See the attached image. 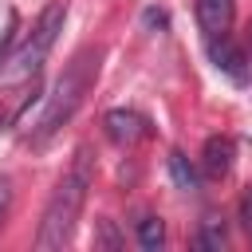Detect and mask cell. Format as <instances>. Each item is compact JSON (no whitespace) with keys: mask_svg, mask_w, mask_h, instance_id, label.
<instances>
[{"mask_svg":"<svg viewBox=\"0 0 252 252\" xmlns=\"http://www.w3.org/2000/svg\"><path fill=\"white\" fill-rule=\"evenodd\" d=\"M91 181H94V154L91 146H75V158L67 165V173L55 181L47 205H43V217H39V232H35V248L39 252H55L71 240L75 232V220L87 205V193H91Z\"/></svg>","mask_w":252,"mask_h":252,"instance_id":"1","label":"cell"},{"mask_svg":"<svg viewBox=\"0 0 252 252\" xmlns=\"http://www.w3.org/2000/svg\"><path fill=\"white\" fill-rule=\"evenodd\" d=\"M98 47L94 51H79L67 67H63V75L55 79V87H51V94H47V102H43V114H39V122H35V130H32V146L39 150V146H47L71 118H75V110L83 106V98H87V87H91V79H94V71H98Z\"/></svg>","mask_w":252,"mask_h":252,"instance_id":"2","label":"cell"},{"mask_svg":"<svg viewBox=\"0 0 252 252\" xmlns=\"http://www.w3.org/2000/svg\"><path fill=\"white\" fill-rule=\"evenodd\" d=\"M63 20H67V4L63 0H51L39 12L35 28L28 32V39L20 43V51L0 63V79H35L39 67H43V59H47V51L55 47V39L63 32Z\"/></svg>","mask_w":252,"mask_h":252,"instance_id":"3","label":"cell"},{"mask_svg":"<svg viewBox=\"0 0 252 252\" xmlns=\"http://www.w3.org/2000/svg\"><path fill=\"white\" fill-rule=\"evenodd\" d=\"M102 126H106V138H110V142H118V146H134L138 138H146V134H150V122H146L138 110H130V106L106 110Z\"/></svg>","mask_w":252,"mask_h":252,"instance_id":"4","label":"cell"},{"mask_svg":"<svg viewBox=\"0 0 252 252\" xmlns=\"http://www.w3.org/2000/svg\"><path fill=\"white\" fill-rule=\"evenodd\" d=\"M209 59L217 71H224L232 83H248V55L228 39V35H209Z\"/></svg>","mask_w":252,"mask_h":252,"instance_id":"5","label":"cell"},{"mask_svg":"<svg viewBox=\"0 0 252 252\" xmlns=\"http://www.w3.org/2000/svg\"><path fill=\"white\" fill-rule=\"evenodd\" d=\"M193 12L205 35H224L232 24V0H193Z\"/></svg>","mask_w":252,"mask_h":252,"instance_id":"6","label":"cell"},{"mask_svg":"<svg viewBox=\"0 0 252 252\" xmlns=\"http://www.w3.org/2000/svg\"><path fill=\"white\" fill-rule=\"evenodd\" d=\"M232 138H224V134H213L209 142H205V150H201V169H205V177H224L228 169H232Z\"/></svg>","mask_w":252,"mask_h":252,"instance_id":"7","label":"cell"},{"mask_svg":"<svg viewBox=\"0 0 252 252\" xmlns=\"http://www.w3.org/2000/svg\"><path fill=\"white\" fill-rule=\"evenodd\" d=\"M224 244H228L224 220H220V217H205L201 228H197V236H193V248H201V252H220Z\"/></svg>","mask_w":252,"mask_h":252,"instance_id":"8","label":"cell"},{"mask_svg":"<svg viewBox=\"0 0 252 252\" xmlns=\"http://www.w3.org/2000/svg\"><path fill=\"white\" fill-rule=\"evenodd\" d=\"M169 177H173V185H177L181 193H197V189H201V173L189 165V158H185L181 150L169 154Z\"/></svg>","mask_w":252,"mask_h":252,"instance_id":"9","label":"cell"},{"mask_svg":"<svg viewBox=\"0 0 252 252\" xmlns=\"http://www.w3.org/2000/svg\"><path fill=\"white\" fill-rule=\"evenodd\" d=\"M138 244H142L146 252H158V248L165 244V220H161V217H142V220H138Z\"/></svg>","mask_w":252,"mask_h":252,"instance_id":"10","label":"cell"},{"mask_svg":"<svg viewBox=\"0 0 252 252\" xmlns=\"http://www.w3.org/2000/svg\"><path fill=\"white\" fill-rule=\"evenodd\" d=\"M94 248H106V252H118V248H122V236H118L114 220H98V232H94Z\"/></svg>","mask_w":252,"mask_h":252,"instance_id":"11","label":"cell"},{"mask_svg":"<svg viewBox=\"0 0 252 252\" xmlns=\"http://www.w3.org/2000/svg\"><path fill=\"white\" fill-rule=\"evenodd\" d=\"M16 28H20V16L8 12V28H4V35H0V63L8 59V51H12V43H16Z\"/></svg>","mask_w":252,"mask_h":252,"instance_id":"12","label":"cell"},{"mask_svg":"<svg viewBox=\"0 0 252 252\" xmlns=\"http://www.w3.org/2000/svg\"><path fill=\"white\" fill-rule=\"evenodd\" d=\"M142 24H146L150 32H161V28L169 24V16H165L161 8H146V12H142Z\"/></svg>","mask_w":252,"mask_h":252,"instance_id":"13","label":"cell"},{"mask_svg":"<svg viewBox=\"0 0 252 252\" xmlns=\"http://www.w3.org/2000/svg\"><path fill=\"white\" fill-rule=\"evenodd\" d=\"M8 209H12V177H0V224H4Z\"/></svg>","mask_w":252,"mask_h":252,"instance_id":"14","label":"cell"},{"mask_svg":"<svg viewBox=\"0 0 252 252\" xmlns=\"http://www.w3.org/2000/svg\"><path fill=\"white\" fill-rule=\"evenodd\" d=\"M240 224H244V232H252V189L240 197Z\"/></svg>","mask_w":252,"mask_h":252,"instance_id":"15","label":"cell"},{"mask_svg":"<svg viewBox=\"0 0 252 252\" xmlns=\"http://www.w3.org/2000/svg\"><path fill=\"white\" fill-rule=\"evenodd\" d=\"M248 32H252V28H248ZM248 63H252V59H248Z\"/></svg>","mask_w":252,"mask_h":252,"instance_id":"16","label":"cell"}]
</instances>
